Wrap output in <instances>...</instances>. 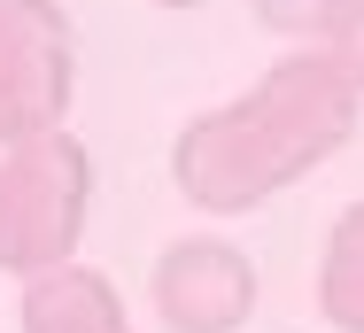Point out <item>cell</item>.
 <instances>
[{
	"mask_svg": "<svg viewBox=\"0 0 364 333\" xmlns=\"http://www.w3.org/2000/svg\"><path fill=\"white\" fill-rule=\"evenodd\" d=\"M364 85L333 63L326 47L287 55L279 70H264L240 101H225L210 117H194L178 147H171V179L194 209L240 217L264 194L294 186L302 171H318L341 139L357 132Z\"/></svg>",
	"mask_w": 364,
	"mask_h": 333,
	"instance_id": "obj_1",
	"label": "cell"
},
{
	"mask_svg": "<svg viewBox=\"0 0 364 333\" xmlns=\"http://www.w3.org/2000/svg\"><path fill=\"white\" fill-rule=\"evenodd\" d=\"M85 194H93V171L63 125L16 139L0 155V271L39 279V271L70 264L77 233H85Z\"/></svg>",
	"mask_w": 364,
	"mask_h": 333,
	"instance_id": "obj_2",
	"label": "cell"
},
{
	"mask_svg": "<svg viewBox=\"0 0 364 333\" xmlns=\"http://www.w3.org/2000/svg\"><path fill=\"white\" fill-rule=\"evenodd\" d=\"M70 16L55 0H0V147L55 132L70 109Z\"/></svg>",
	"mask_w": 364,
	"mask_h": 333,
	"instance_id": "obj_3",
	"label": "cell"
},
{
	"mask_svg": "<svg viewBox=\"0 0 364 333\" xmlns=\"http://www.w3.org/2000/svg\"><path fill=\"white\" fill-rule=\"evenodd\" d=\"M256 310V271L232 240H171L155 264V318L171 333H240Z\"/></svg>",
	"mask_w": 364,
	"mask_h": 333,
	"instance_id": "obj_4",
	"label": "cell"
},
{
	"mask_svg": "<svg viewBox=\"0 0 364 333\" xmlns=\"http://www.w3.org/2000/svg\"><path fill=\"white\" fill-rule=\"evenodd\" d=\"M23 333H132L124 295L85 264H55L23 287Z\"/></svg>",
	"mask_w": 364,
	"mask_h": 333,
	"instance_id": "obj_5",
	"label": "cell"
},
{
	"mask_svg": "<svg viewBox=\"0 0 364 333\" xmlns=\"http://www.w3.org/2000/svg\"><path fill=\"white\" fill-rule=\"evenodd\" d=\"M318 310H326V326L364 333V201L326 233V256H318Z\"/></svg>",
	"mask_w": 364,
	"mask_h": 333,
	"instance_id": "obj_6",
	"label": "cell"
},
{
	"mask_svg": "<svg viewBox=\"0 0 364 333\" xmlns=\"http://www.w3.org/2000/svg\"><path fill=\"white\" fill-rule=\"evenodd\" d=\"M318 47H326V55L364 85V0H341V8L318 23Z\"/></svg>",
	"mask_w": 364,
	"mask_h": 333,
	"instance_id": "obj_7",
	"label": "cell"
},
{
	"mask_svg": "<svg viewBox=\"0 0 364 333\" xmlns=\"http://www.w3.org/2000/svg\"><path fill=\"white\" fill-rule=\"evenodd\" d=\"M333 8H341V0H256V16H264L272 31H318Z\"/></svg>",
	"mask_w": 364,
	"mask_h": 333,
	"instance_id": "obj_8",
	"label": "cell"
},
{
	"mask_svg": "<svg viewBox=\"0 0 364 333\" xmlns=\"http://www.w3.org/2000/svg\"><path fill=\"white\" fill-rule=\"evenodd\" d=\"M155 8H202V0H155Z\"/></svg>",
	"mask_w": 364,
	"mask_h": 333,
	"instance_id": "obj_9",
	"label": "cell"
}]
</instances>
